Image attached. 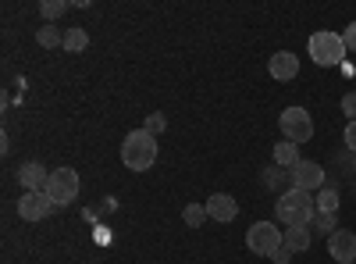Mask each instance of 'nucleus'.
I'll use <instances>...</instances> for the list:
<instances>
[{
	"instance_id": "obj_9",
	"label": "nucleus",
	"mask_w": 356,
	"mask_h": 264,
	"mask_svg": "<svg viewBox=\"0 0 356 264\" xmlns=\"http://www.w3.org/2000/svg\"><path fill=\"white\" fill-rule=\"evenodd\" d=\"M267 72H271V79H278V82H289V79L300 75V57H296L292 50H278V54H271V61H267Z\"/></svg>"
},
{
	"instance_id": "obj_26",
	"label": "nucleus",
	"mask_w": 356,
	"mask_h": 264,
	"mask_svg": "<svg viewBox=\"0 0 356 264\" xmlns=\"http://www.w3.org/2000/svg\"><path fill=\"white\" fill-rule=\"evenodd\" d=\"M271 261H275V264H292V250H285V247H282L278 254H271Z\"/></svg>"
},
{
	"instance_id": "obj_1",
	"label": "nucleus",
	"mask_w": 356,
	"mask_h": 264,
	"mask_svg": "<svg viewBox=\"0 0 356 264\" xmlns=\"http://www.w3.org/2000/svg\"><path fill=\"white\" fill-rule=\"evenodd\" d=\"M275 215H278V222H282L285 228H310V222H314V215H317V200H314V193H307V189L289 186V189L278 193V200H275Z\"/></svg>"
},
{
	"instance_id": "obj_21",
	"label": "nucleus",
	"mask_w": 356,
	"mask_h": 264,
	"mask_svg": "<svg viewBox=\"0 0 356 264\" xmlns=\"http://www.w3.org/2000/svg\"><path fill=\"white\" fill-rule=\"evenodd\" d=\"M282 183H289V171H282L278 164H271V168H264V186H267V189H278Z\"/></svg>"
},
{
	"instance_id": "obj_15",
	"label": "nucleus",
	"mask_w": 356,
	"mask_h": 264,
	"mask_svg": "<svg viewBox=\"0 0 356 264\" xmlns=\"http://www.w3.org/2000/svg\"><path fill=\"white\" fill-rule=\"evenodd\" d=\"M335 232H339V218H335V215H324V211L314 215V222H310V236H324V240H328V236H335Z\"/></svg>"
},
{
	"instance_id": "obj_8",
	"label": "nucleus",
	"mask_w": 356,
	"mask_h": 264,
	"mask_svg": "<svg viewBox=\"0 0 356 264\" xmlns=\"http://www.w3.org/2000/svg\"><path fill=\"white\" fill-rule=\"evenodd\" d=\"M50 208H54V200H50L43 189H36V193H22V200H18V215H22V222H43V218L50 215Z\"/></svg>"
},
{
	"instance_id": "obj_24",
	"label": "nucleus",
	"mask_w": 356,
	"mask_h": 264,
	"mask_svg": "<svg viewBox=\"0 0 356 264\" xmlns=\"http://www.w3.org/2000/svg\"><path fill=\"white\" fill-rule=\"evenodd\" d=\"M342 114H349V122H356V90L342 97Z\"/></svg>"
},
{
	"instance_id": "obj_20",
	"label": "nucleus",
	"mask_w": 356,
	"mask_h": 264,
	"mask_svg": "<svg viewBox=\"0 0 356 264\" xmlns=\"http://www.w3.org/2000/svg\"><path fill=\"white\" fill-rule=\"evenodd\" d=\"M65 11H68L65 0H43V4H40V15L47 18V25H54V18H61Z\"/></svg>"
},
{
	"instance_id": "obj_22",
	"label": "nucleus",
	"mask_w": 356,
	"mask_h": 264,
	"mask_svg": "<svg viewBox=\"0 0 356 264\" xmlns=\"http://www.w3.org/2000/svg\"><path fill=\"white\" fill-rule=\"evenodd\" d=\"M146 132H150V136H161L164 129H168V118H164V114L157 111V114H150V118H146V125H143Z\"/></svg>"
},
{
	"instance_id": "obj_5",
	"label": "nucleus",
	"mask_w": 356,
	"mask_h": 264,
	"mask_svg": "<svg viewBox=\"0 0 356 264\" xmlns=\"http://www.w3.org/2000/svg\"><path fill=\"white\" fill-rule=\"evenodd\" d=\"M43 193L54 200V208H65V203L79 200V171L75 168H54Z\"/></svg>"
},
{
	"instance_id": "obj_12",
	"label": "nucleus",
	"mask_w": 356,
	"mask_h": 264,
	"mask_svg": "<svg viewBox=\"0 0 356 264\" xmlns=\"http://www.w3.org/2000/svg\"><path fill=\"white\" fill-rule=\"evenodd\" d=\"M18 183L25 186V193H36V189H47V183H50V171L40 164V161H25L22 168H18Z\"/></svg>"
},
{
	"instance_id": "obj_2",
	"label": "nucleus",
	"mask_w": 356,
	"mask_h": 264,
	"mask_svg": "<svg viewBox=\"0 0 356 264\" xmlns=\"http://www.w3.org/2000/svg\"><path fill=\"white\" fill-rule=\"evenodd\" d=\"M157 161V136H150L146 129H136L122 139V164L129 171H150Z\"/></svg>"
},
{
	"instance_id": "obj_10",
	"label": "nucleus",
	"mask_w": 356,
	"mask_h": 264,
	"mask_svg": "<svg viewBox=\"0 0 356 264\" xmlns=\"http://www.w3.org/2000/svg\"><path fill=\"white\" fill-rule=\"evenodd\" d=\"M328 257H335V264L356 261V232L339 228L335 236H328Z\"/></svg>"
},
{
	"instance_id": "obj_17",
	"label": "nucleus",
	"mask_w": 356,
	"mask_h": 264,
	"mask_svg": "<svg viewBox=\"0 0 356 264\" xmlns=\"http://www.w3.org/2000/svg\"><path fill=\"white\" fill-rule=\"evenodd\" d=\"M86 47H89V33H86V29H79V25L65 29V50L68 54H82Z\"/></svg>"
},
{
	"instance_id": "obj_18",
	"label": "nucleus",
	"mask_w": 356,
	"mask_h": 264,
	"mask_svg": "<svg viewBox=\"0 0 356 264\" xmlns=\"http://www.w3.org/2000/svg\"><path fill=\"white\" fill-rule=\"evenodd\" d=\"M314 200H317V211H324V215H339V193H335L332 186H324Z\"/></svg>"
},
{
	"instance_id": "obj_14",
	"label": "nucleus",
	"mask_w": 356,
	"mask_h": 264,
	"mask_svg": "<svg viewBox=\"0 0 356 264\" xmlns=\"http://www.w3.org/2000/svg\"><path fill=\"white\" fill-rule=\"evenodd\" d=\"M310 243H314L310 228H285V240H282V247H285V250H292V254H303Z\"/></svg>"
},
{
	"instance_id": "obj_19",
	"label": "nucleus",
	"mask_w": 356,
	"mask_h": 264,
	"mask_svg": "<svg viewBox=\"0 0 356 264\" xmlns=\"http://www.w3.org/2000/svg\"><path fill=\"white\" fill-rule=\"evenodd\" d=\"M182 218H186V225H189V228H200L211 215H207V203H189V208L182 211Z\"/></svg>"
},
{
	"instance_id": "obj_13",
	"label": "nucleus",
	"mask_w": 356,
	"mask_h": 264,
	"mask_svg": "<svg viewBox=\"0 0 356 264\" xmlns=\"http://www.w3.org/2000/svg\"><path fill=\"white\" fill-rule=\"evenodd\" d=\"M303 157H300V146L296 143H289V139H282V143H275V164L278 168H296Z\"/></svg>"
},
{
	"instance_id": "obj_6",
	"label": "nucleus",
	"mask_w": 356,
	"mask_h": 264,
	"mask_svg": "<svg viewBox=\"0 0 356 264\" xmlns=\"http://www.w3.org/2000/svg\"><path fill=\"white\" fill-rule=\"evenodd\" d=\"M282 136L296 146L314 136V118L307 114V107H285L282 111Z\"/></svg>"
},
{
	"instance_id": "obj_3",
	"label": "nucleus",
	"mask_w": 356,
	"mask_h": 264,
	"mask_svg": "<svg viewBox=\"0 0 356 264\" xmlns=\"http://www.w3.org/2000/svg\"><path fill=\"white\" fill-rule=\"evenodd\" d=\"M307 54L317 68H335V65H346V43H342V33H314L310 43H307Z\"/></svg>"
},
{
	"instance_id": "obj_11",
	"label": "nucleus",
	"mask_w": 356,
	"mask_h": 264,
	"mask_svg": "<svg viewBox=\"0 0 356 264\" xmlns=\"http://www.w3.org/2000/svg\"><path fill=\"white\" fill-rule=\"evenodd\" d=\"M207 215H211L214 222H221V225H228V222L239 218V203H235L228 193H214V196H207Z\"/></svg>"
},
{
	"instance_id": "obj_4",
	"label": "nucleus",
	"mask_w": 356,
	"mask_h": 264,
	"mask_svg": "<svg viewBox=\"0 0 356 264\" xmlns=\"http://www.w3.org/2000/svg\"><path fill=\"white\" fill-rule=\"evenodd\" d=\"M282 240H285V228H278V222H257L250 232H246V247L260 257H271L282 250Z\"/></svg>"
},
{
	"instance_id": "obj_7",
	"label": "nucleus",
	"mask_w": 356,
	"mask_h": 264,
	"mask_svg": "<svg viewBox=\"0 0 356 264\" xmlns=\"http://www.w3.org/2000/svg\"><path fill=\"white\" fill-rule=\"evenodd\" d=\"M289 186L307 189V193L324 189V168H321L317 161H300L296 168H289Z\"/></svg>"
},
{
	"instance_id": "obj_16",
	"label": "nucleus",
	"mask_w": 356,
	"mask_h": 264,
	"mask_svg": "<svg viewBox=\"0 0 356 264\" xmlns=\"http://www.w3.org/2000/svg\"><path fill=\"white\" fill-rule=\"evenodd\" d=\"M36 43H40L43 50L65 47V33H61V29H54V25H43V29H36Z\"/></svg>"
},
{
	"instance_id": "obj_25",
	"label": "nucleus",
	"mask_w": 356,
	"mask_h": 264,
	"mask_svg": "<svg viewBox=\"0 0 356 264\" xmlns=\"http://www.w3.org/2000/svg\"><path fill=\"white\" fill-rule=\"evenodd\" d=\"M346 146L356 154V122H349V125H346Z\"/></svg>"
},
{
	"instance_id": "obj_27",
	"label": "nucleus",
	"mask_w": 356,
	"mask_h": 264,
	"mask_svg": "<svg viewBox=\"0 0 356 264\" xmlns=\"http://www.w3.org/2000/svg\"><path fill=\"white\" fill-rule=\"evenodd\" d=\"M346 264H356V261H346Z\"/></svg>"
},
{
	"instance_id": "obj_23",
	"label": "nucleus",
	"mask_w": 356,
	"mask_h": 264,
	"mask_svg": "<svg viewBox=\"0 0 356 264\" xmlns=\"http://www.w3.org/2000/svg\"><path fill=\"white\" fill-rule=\"evenodd\" d=\"M342 43H346L349 54H356V22H349V25L342 29Z\"/></svg>"
}]
</instances>
